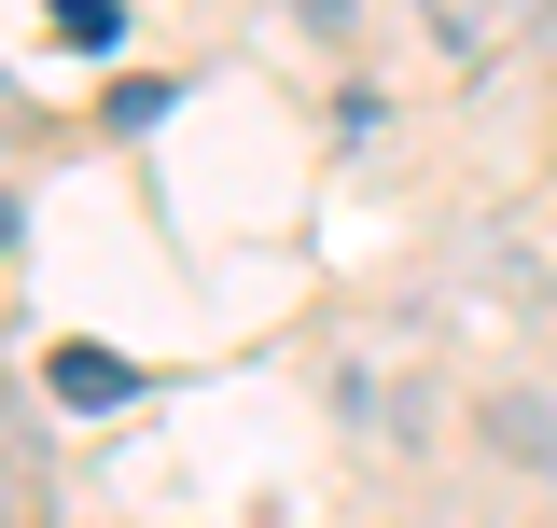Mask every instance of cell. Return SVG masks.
<instances>
[{
	"label": "cell",
	"instance_id": "obj_1",
	"mask_svg": "<svg viewBox=\"0 0 557 528\" xmlns=\"http://www.w3.org/2000/svg\"><path fill=\"white\" fill-rule=\"evenodd\" d=\"M42 403H57V417H112V403H139V362H126V348H84V334H70L57 362H42Z\"/></svg>",
	"mask_w": 557,
	"mask_h": 528
},
{
	"label": "cell",
	"instance_id": "obj_2",
	"mask_svg": "<svg viewBox=\"0 0 557 528\" xmlns=\"http://www.w3.org/2000/svg\"><path fill=\"white\" fill-rule=\"evenodd\" d=\"M418 14H432V42H446V56H502V42L530 28V0H418Z\"/></svg>",
	"mask_w": 557,
	"mask_h": 528
},
{
	"label": "cell",
	"instance_id": "obj_3",
	"mask_svg": "<svg viewBox=\"0 0 557 528\" xmlns=\"http://www.w3.org/2000/svg\"><path fill=\"white\" fill-rule=\"evenodd\" d=\"M487 445L530 460V473H557V390H502V403H487Z\"/></svg>",
	"mask_w": 557,
	"mask_h": 528
},
{
	"label": "cell",
	"instance_id": "obj_4",
	"mask_svg": "<svg viewBox=\"0 0 557 528\" xmlns=\"http://www.w3.org/2000/svg\"><path fill=\"white\" fill-rule=\"evenodd\" d=\"M42 14H57V42H84V56L126 42V0H42Z\"/></svg>",
	"mask_w": 557,
	"mask_h": 528
},
{
	"label": "cell",
	"instance_id": "obj_5",
	"mask_svg": "<svg viewBox=\"0 0 557 528\" xmlns=\"http://www.w3.org/2000/svg\"><path fill=\"white\" fill-rule=\"evenodd\" d=\"M14 139H28V98H14V70H0V153H14Z\"/></svg>",
	"mask_w": 557,
	"mask_h": 528
}]
</instances>
